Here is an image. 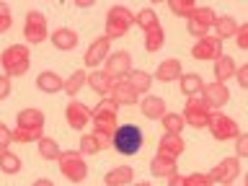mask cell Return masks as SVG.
<instances>
[{
    "label": "cell",
    "mask_w": 248,
    "mask_h": 186,
    "mask_svg": "<svg viewBox=\"0 0 248 186\" xmlns=\"http://www.w3.org/2000/svg\"><path fill=\"white\" fill-rule=\"evenodd\" d=\"M44 114L39 108H23L16 114V129H13V142H39L44 137Z\"/></svg>",
    "instance_id": "obj_1"
},
{
    "label": "cell",
    "mask_w": 248,
    "mask_h": 186,
    "mask_svg": "<svg viewBox=\"0 0 248 186\" xmlns=\"http://www.w3.org/2000/svg\"><path fill=\"white\" fill-rule=\"evenodd\" d=\"M116 111H119V106L106 96V98L98 101V106L93 108V116H91L93 135H98L106 145H111V137H114L116 127H119V124H116Z\"/></svg>",
    "instance_id": "obj_2"
},
{
    "label": "cell",
    "mask_w": 248,
    "mask_h": 186,
    "mask_svg": "<svg viewBox=\"0 0 248 186\" xmlns=\"http://www.w3.org/2000/svg\"><path fill=\"white\" fill-rule=\"evenodd\" d=\"M111 147L119 155H137L145 147V135L137 124H119L111 137Z\"/></svg>",
    "instance_id": "obj_3"
},
{
    "label": "cell",
    "mask_w": 248,
    "mask_h": 186,
    "mask_svg": "<svg viewBox=\"0 0 248 186\" xmlns=\"http://www.w3.org/2000/svg\"><path fill=\"white\" fill-rule=\"evenodd\" d=\"M0 65H3L5 75L8 78H16V75H23L31 65V52L26 44H11L8 49L0 54Z\"/></svg>",
    "instance_id": "obj_4"
},
{
    "label": "cell",
    "mask_w": 248,
    "mask_h": 186,
    "mask_svg": "<svg viewBox=\"0 0 248 186\" xmlns=\"http://www.w3.org/2000/svg\"><path fill=\"white\" fill-rule=\"evenodd\" d=\"M57 163H60V173L70 184H83L88 178V166H85V158L80 150H65Z\"/></svg>",
    "instance_id": "obj_5"
},
{
    "label": "cell",
    "mask_w": 248,
    "mask_h": 186,
    "mask_svg": "<svg viewBox=\"0 0 248 186\" xmlns=\"http://www.w3.org/2000/svg\"><path fill=\"white\" fill-rule=\"evenodd\" d=\"M135 26V13L127 5H114L106 16V39H122L127 31Z\"/></svg>",
    "instance_id": "obj_6"
},
{
    "label": "cell",
    "mask_w": 248,
    "mask_h": 186,
    "mask_svg": "<svg viewBox=\"0 0 248 186\" xmlns=\"http://www.w3.org/2000/svg\"><path fill=\"white\" fill-rule=\"evenodd\" d=\"M215 21H217L215 8H209V5H197V8L191 11V16L186 18V23H189V34L197 36V39L209 36V31L215 29Z\"/></svg>",
    "instance_id": "obj_7"
},
{
    "label": "cell",
    "mask_w": 248,
    "mask_h": 186,
    "mask_svg": "<svg viewBox=\"0 0 248 186\" xmlns=\"http://www.w3.org/2000/svg\"><path fill=\"white\" fill-rule=\"evenodd\" d=\"M184 122L194 129H202L209 124V116H212V108L207 106V101L202 96H194V98H186V108H184Z\"/></svg>",
    "instance_id": "obj_8"
},
{
    "label": "cell",
    "mask_w": 248,
    "mask_h": 186,
    "mask_svg": "<svg viewBox=\"0 0 248 186\" xmlns=\"http://www.w3.org/2000/svg\"><path fill=\"white\" fill-rule=\"evenodd\" d=\"M49 31H46V16L42 11H29L23 18V39L26 44H42L46 42Z\"/></svg>",
    "instance_id": "obj_9"
},
{
    "label": "cell",
    "mask_w": 248,
    "mask_h": 186,
    "mask_svg": "<svg viewBox=\"0 0 248 186\" xmlns=\"http://www.w3.org/2000/svg\"><path fill=\"white\" fill-rule=\"evenodd\" d=\"M207 127H209V132H212V137L217 140V142L238 140V135H240L235 119H230V116L222 114V111H215L212 116H209V124H207Z\"/></svg>",
    "instance_id": "obj_10"
},
{
    "label": "cell",
    "mask_w": 248,
    "mask_h": 186,
    "mask_svg": "<svg viewBox=\"0 0 248 186\" xmlns=\"http://www.w3.org/2000/svg\"><path fill=\"white\" fill-rule=\"evenodd\" d=\"M209 176L215 178V184L232 186V184H235V178L240 176V160L235 158V155H230V158H222L212 170H209Z\"/></svg>",
    "instance_id": "obj_11"
},
{
    "label": "cell",
    "mask_w": 248,
    "mask_h": 186,
    "mask_svg": "<svg viewBox=\"0 0 248 186\" xmlns=\"http://www.w3.org/2000/svg\"><path fill=\"white\" fill-rule=\"evenodd\" d=\"M191 57L199 60V62H215L222 57V39L217 36H204V39H197V44L191 46Z\"/></svg>",
    "instance_id": "obj_12"
},
{
    "label": "cell",
    "mask_w": 248,
    "mask_h": 186,
    "mask_svg": "<svg viewBox=\"0 0 248 186\" xmlns=\"http://www.w3.org/2000/svg\"><path fill=\"white\" fill-rule=\"evenodd\" d=\"M132 54L129 52H111L108 54V60H106V65H104V73L106 75H111L114 80H122V78H127L132 73Z\"/></svg>",
    "instance_id": "obj_13"
},
{
    "label": "cell",
    "mask_w": 248,
    "mask_h": 186,
    "mask_svg": "<svg viewBox=\"0 0 248 186\" xmlns=\"http://www.w3.org/2000/svg\"><path fill=\"white\" fill-rule=\"evenodd\" d=\"M91 116H93V108H88L83 101H70L67 108H65V119L75 132H83L85 127H88Z\"/></svg>",
    "instance_id": "obj_14"
},
{
    "label": "cell",
    "mask_w": 248,
    "mask_h": 186,
    "mask_svg": "<svg viewBox=\"0 0 248 186\" xmlns=\"http://www.w3.org/2000/svg\"><path fill=\"white\" fill-rule=\"evenodd\" d=\"M108 52H111V39H106V36H98V39H93L91 46H88V52H85V67H91V70H96L104 65V60H108Z\"/></svg>",
    "instance_id": "obj_15"
},
{
    "label": "cell",
    "mask_w": 248,
    "mask_h": 186,
    "mask_svg": "<svg viewBox=\"0 0 248 186\" xmlns=\"http://www.w3.org/2000/svg\"><path fill=\"white\" fill-rule=\"evenodd\" d=\"M108 98H111L116 106H135L140 101V93L129 85L127 78H122V80H114L111 91H108Z\"/></svg>",
    "instance_id": "obj_16"
},
{
    "label": "cell",
    "mask_w": 248,
    "mask_h": 186,
    "mask_svg": "<svg viewBox=\"0 0 248 186\" xmlns=\"http://www.w3.org/2000/svg\"><path fill=\"white\" fill-rule=\"evenodd\" d=\"M202 98L207 101L209 108H222L225 104L230 101V88L225 83H207L204 88H202Z\"/></svg>",
    "instance_id": "obj_17"
},
{
    "label": "cell",
    "mask_w": 248,
    "mask_h": 186,
    "mask_svg": "<svg viewBox=\"0 0 248 186\" xmlns=\"http://www.w3.org/2000/svg\"><path fill=\"white\" fill-rule=\"evenodd\" d=\"M184 150H186V142H184L181 135H163L160 142H158V153H155V155L178 160V155H184Z\"/></svg>",
    "instance_id": "obj_18"
},
{
    "label": "cell",
    "mask_w": 248,
    "mask_h": 186,
    "mask_svg": "<svg viewBox=\"0 0 248 186\" xmlns=\"http://www.w3.org/2000/svg\"><path fill=\"white\" fill-rule=\"evenodd\" d=\"M212 73H215V83H225V85H228L230 78H235L238 65H235V60H232L230 54H222L220 60H215Z\"/></svg>",
    "instance_id": "obj_19"
},
{
    "label": "cell",
    "mask_w": 248,
    "mask_h": 186,
    "mask_svg": "<svg viewBox=\"0 0 248 186\" xmlns=\"http://www.w3.org/2000/svg\"><path fill=\"white\" fill-rule=\"evenodd\" d=\"M106 186H132L135 184V168L132 166H116L104 176Z\"/></svg>",
    "instance_id": "obj_20"
},
{
    "label": "cell",
    "mask_w": 248,
    "mask_h": 186,
    "mask_svg": "<svg viewBox=\"0 0 248 186\" xmlns=\"http://www.w3.org/2000/svg\"><path fill=\"white\" fill-rule=\"evenodd\" d=\"M181 75H184V67H181V62H178L176 57L160 62L158 70H155V80H160V83H173Z\"/></svg>",
    "instance_id": "obj_21"
},
{
    "label": "cell",
    "mask_w": 248,
    "mask_h": 186,
    "mask_svg": "<svg viewBox=\"0 0 248 186\" xmlns=\"http://www.w3.org/2000/svg\"><path fill=\"white\" fill-rule=\"evenodd\" d=\"M140 108H142V116L145 119H163L166 116V101L160 96H145L140 101Z\"/></svg>",
    "instance_id": "obj_22"
},
{
    "label": "cell",
    "mask_w": 248,
    "mask_h": 186,
    "mask_svg": "<svg viewBox=\"0 0 248 186\" xmlns=\"http://www.w3.org/2000/svg\"><path fill=\"white\" fill-rule=\"evenodd\" d=\"M150 173L155 178H173L178 173V166H176V160L163 158V155H155V158L150 160Z\"/></svg>",
    "instance_id": "obj_23"
},
{
    "label": "cell",
    "mask_w": 248,
    "mask_h": 186,
    "mask_svg": "<svg viewBox=\"0 0 248 186\" xmlns=\"http://www.w3.org/2000/svg\"><path fill=\"white\" fill-rule=\"evenodd\" d=\"M49 39H52L54 49H62V52H70V49H75V46H78V34L73 29H67V26L52 31Z\"/></svg>",
    "instance_id": "obj_24"
},
{
    "label": "cell",
    "mask_w": 248,
    "mask_h": 186,
    "mask_svg": "<svg viewBox=\"0 0 248 186\" xmlns=\"http://www.w3.org/2000/svg\"><path fill=\"white\" fill-rule=\"evenodd\" d=\"M62 85H65V80H62L54 70H44V73L36 75V88L42 93H60Z\"/></svg>",
    "instance_id": "obj_25"
},
{
    "label": "cell",
    "mask_w": 248,
    "mask_h": 186,
    "mask_svg": "<svg viewBox=\"0 0 248 186\" xmlns=\"http://www.w3.org/2000/svg\"><path fill=\"white\" fill-rule=\"evenodd\" d=\"M238 29H240V23L232 18V16H217V21H215V29L212 31H217V39H235V34H238Z\"/></svg>",
    "instance_id": "obj_26"
},
{
    "label": "cell",
    "mask_w": 248,
    "mask_h": 186,
    "mask_svg": "<svg viewBox=\"0 0 248 186\" xmlns=\"http://www.w3.org/2000/svg\"><path fill=\"white\" fill-rule=\"evenodd\" d=\"M178 85H181V93L186 98H194V96H202L204 80H202L197 73H184L181 78H178Z\"/></svg>",
    "instance_id": "obj_27"
},
{
    "label": "cell",
    "mask_w": 248,
    "mask_h": 186,
    "mask_svg": "<svg viewBox=\"0 0 248 186\" xmlns=\"http://www.w3.org/2000/svg\"><path fill=\"white\" fill-rule=\"evenodd\" d=\"M88 85L93 91L98 93V96H108V91H111V85H114V78L111 75H106L104 70H93V73L88 75Z\"/></svg>",
    "instance_id": "obj_28"
},
{
    "label": "cell",
    "mask_w": 248,
    "mask_h": 186,
    "mask_svg": "<svg viewBox=\"0 0 248 186\" xmlns=\"http://www.w3.org/2000/svg\"><path fill=\"white\" fill-rule=\"evenodd\" d=\"M106 147L108 145L98 135H93V132H91V135H80V153H83V158H85V155H98L101 150H106Z\"/></svg>",
    "instance_id": "obj_29"
},
{
    "label": "cell",
    "mask_w": 248,
    "mask_h": 186,
    "mask_svg": "<svg viewBox=\"0 0 248 186\" xmlns=\"http://www.w3.org/2000/svg\"><path fill=\"white\" fill-rule=\"evenodd\" d=\"M129 85L135 88L137 93H150V85H153V75L145 73V70H132V73L127 75Z\"/></svg>",
    "instance_id": "obj_30"
},
{
    "label": "cell",
    "mask_w": 248,
    "mask_h": 186,
    "mask_svg": "<svg viewBox=\"0 0 248 186\" xmlns=\"http://www.w3.org/2000/svg\"><path fill=\"white\" fill-rule=\"evenodd\" d=\"M160 124H163V135H181L184 127H186L184 116L173 114V111H166V116L160 119Z\"/></svg>",
    "instance_id": "obj_31"
},
{
    "label": "cell",
    "mask_w": 248,
    "mask_h": 186,
    "mask_svg": "<svg viewBox=\"0 0 248 186\" xmlns=\"http://www.w3.org/2000/svg\"><path fill=\"white\" fill-rule=\"evenodd\" d=\"M21 155H16L13 150H3L0 153V170L3 173H8V176H16L21 170Z\"/></svg>",
    "instance_id": "obj_32"
},
{
    "label": "cell",
    "mask_w": 248,
    "mask_h": 186,
    "mask_svg": "<svg viewBox=\"0 0 248 186\" xmlns=\"http://www.w3.org/2000/svg\"><path fill=\"white\" fill-rule=\"evenodd\" d=\"M85 83H88V75H85L83 67H80V70H75V73L65 80V85H62V93H67V96H78V93L83 91Z\"/></svg>",
    "instance_id": "obj_33"
},
{
    "label": "cell",
    "mask_w": 248,
    "mask_h": 186,
    "mask_svg": "<svg viewBox=\"0 0 248 186\" xmlns=\"http://www.w3.org/2000/svg\"><path fill=\"white\" fill-rule=\"evenodd\" d=\"M36 147H39V155H42V160H60V155H62L60 145L54 142L52 137H42V140L36 142Z\"/></svg>",
    "instance_id": "obj_34"
},
{
    "label": "cell",
    "mask_w": 248,
    "mask_h": 186,
    "mask_svg": "<svg viewBox=\"0 0 248 186\" xmlns=\"http://www.w3.org/2000/svg\"><path fill=\"white\" fill-rule=\"evenodd\" d=\"M163 44H166V31H163V26H155L150 31H145V49L150 54L158 52Z\"/></svg>",
    "instance_id": "obj_35"
},
{
    "label": "cell",
    "mask_w": 248,
    "mask_h": 186,
    "mask_svg": "<svg viewBox=\"0 0 248 186\" xmlns=\"http://www.w3.org/2000/svg\"><path fill=\"white\" fill-rule=\"evenodd\" d=\"M135 23L142 31H150L155 26H160V21H158V13L153 11V8H142V11H137L135 13Z\"/></svg>",
    "instance_id": "obj_36"
},
{
    "label": "cell",
    "mask_w": 248,
    "mask_h": 186,
    "mask_svg": "<svg viewBox=\"0 0 248 186\" xmlns=\"http://www.w3.org/2000/svg\"><path fill=\"white\" fill-rule=\"evenodd\" d=\"M168 8L173 11L176 16H184V18H189L191 11L197 8V3L194 0H168Z\"/></svg>",
    "instance_id": "obj_37"
},
{
    "label": "cell",
    "mask_w": 248,
    "mask_h": 186,
    "mask_svg": "<svg viewBox=\"0 0 248 186\" xmlns=\"http://www.w3.org/2000/svg\"><path fill=\"white\" fill-rule=\"evenodd\" d=\"M186 186H215V178L209 173H191L186 176Z\"/></svg>",
    "instance_id": "obj_38"
},
{
    "label": "cell",
    "mask_w": 248,
    "mask_h": 186,
    "mask_svg": "<svg viewBox=\"0 0 248 186\" xmlns=\"http://www.w3.org/2000/svg\"><path fill=\"white\" fill-rule=\"evenodd\" d=\"M13 26V16H11V8L8 3H0V34H5L8 29Z\"/></svg>",
    "instance_id": "obj_39"
},
{
    "label": "cell",
    "mask_w": 248,
    "mask_h": 186,
    "mask_svg": "<svg viewBox=\"0 0 248 186\" xmlns=\"http://www.w3.org/2000/svg\"><path fill=\"white\" fill-rule=\"evenodd\" d=\"M235 158H248V132H240L235 140Z\"/></svg>",
    "instance_id": "obj_40"
},
{
    "label": "cell",
    "mask_w": 248,
    "mask_h": 186,
    "mask_svg": "<svg viewBox=\"0 0 248 186\" xmlns=\"http://www.w3.org/2000/svg\"><path fill=\"white\" fill-rule=\"evenodd\" d=\"M13 145V129H8V124L0 122V153L8 150Z\"/></svg>",
    "instance_id": "obj_41"
},
{
    "label": "cell",
    "mask_w": 248,
    "mask_h": 186,
    "mask_svg": "<svg viewBox=\"0 0 248 186\" xmlns=\"http://www.w3.org/2000/svg\"><path fill=\"white\" fill-rule=\"evenodd\" d=\"M235 42L240 49H248V23H243V26L238 29V34H235Z\"/></svg>",
    "instance_id": "obj_42"
},
{
    "label": "cell",
    "mask_w": 248,
    "mask_h": 186,
    "mask_svg": "<svg viewBox=\"0 0 248 186\" xmlns=\"http://www.w3.org/2000/svg\"><path fill=\"white\" fill-rule=\"evenodd\" d=\"M235 80H238V85H240V88H248V62H246V65H240V67H238V73H235Z\"/></svg>",
    "instance_id": "obj_43"
},
{
    "label": "cell",
    "mask_w": 248,
    "mask_h": 186,
    "mask_svg": "<svg viewBox=\"0 0 248 186\" xmlns=\"http://www.w3.org/2000/svg\"><path fill=\"white\" fill-rule=\"evenodd\" d=\"M8 96H11V78L3 73V75H0V101L8 98Z\"/></svg>",
    "instance_id": "obj_44"
},
{
    "label": "cell",
    "mask_w": 248,
    "mask_h": 186,
    "mask_svg": "<svg viewBox=\"0 0 248 186\" xmlns=\"http://www.w3.org/2000/svg\"><path fill=\"white\" fill-rule=\"evenodd\" d=\"M168 186H186V176H173V178H168Z\"/></svg>",
    "instance_id": "obj_45"
},
{
    "label": "cell",
    "mask_w": 248,
    "mask_h": 186,
    "mask_svg": "<svg viewBox=\"0 0 248 186\" xmlns=\"http://www.w3.org/2000/svg\"><path fill=\"white\" fill-rule=\"evenodd\" d=\"M96 3H93V0H78L75 3V8H93Z\"/></svg>",
    "instance_id": "obj_46"
},
{
    "label": "cell",
    "mask_w": 248,
    "mask_h": 186,
    "mask_svg": "<svg viewBox=\"0 0 248 186\" xmlns=\"http://www.w3.org/2000/svg\"><path fill=\"white\" fill-rule=\"evenodd\" d=\"M31 186H54V184L49 181V178H36V181L31 184Z\"/></svg>",
    "instance_id": "obj_47"
},
{
    "label": "cell",
    "mask_w": 248,
    "mask_h": 186,
    "mask_svg": "<svg viewBox=\"0 0 248 186\" xmlns=\"http://www.w3.org/2000/svg\"><path fill=\"white\" fill-rule=\"evenodd\" d=\"M132 186H150V181H137V184H132Z\"/></svg>",
    "instance_id": "obj_48"
},
{
    "label": "cell",
    "mask_w": 248,
    "mask_h": 186,
    "mask_svg": "<svg viewBox=\"0 0 248 186\" xmlns=\"http://www.w3.org/2000/svg\"><path fill=\"white\" fill-rule=\"evenodd\" d=\"M246 186H248V173H246Z\"/></svg>",
    "instance_id": "obj_49"
}]
</instances>
